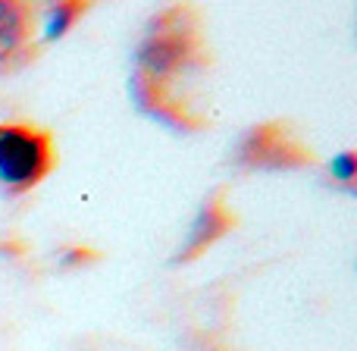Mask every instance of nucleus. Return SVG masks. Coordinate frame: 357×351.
Listing matches in <instances>:
<instances>
[{"label":"nucleus","instance_id":"6e6552de","mask_svg":"<svg viewBox=\"0 0 357 351\" xmlns=\"http://www.w3.org/2000/svg\"><path fill=\"white\" fill-rule=\"evenodd\" d=\"M329 173L339 179L342 185H351L354 182V154H351V151H342L339 157H333V163H329Z\"/></svg>","mask_w":357,"mask_h":351},{"label":"nucleus","instance_id":"0eeeda50","mask_svg":"<svg viewBox=\"0 0 357 351\" xmlns=\"http://www.w3.org/2000/svg\"><path fill=\"white\" fill-rule=\"evenodd\" d=\"M85 13V3L79 0H66V3H54L47 10V22H44V35L47 38H60L73 29V22Z\"/></svg>","mask_w":357,"mask_h":351},{"label":"nucleus","instance_id":"20e7f679","mask_svg":"<svg viewBox=\"0 0 357 351\" xmlns=\"http://www.w3.org/2000/svg\"><path fill=\"white\" fill-rule=\"evenodd\" d=\"M229 226H232V216H229L226 204L220 201V195L210 197V201L201 207V214L195 216V223H191L188 239H185V245L178 248V260H191L201 251H207L220 235H226Z\"/></svg>","mask_w":357,"mask_h":351},{"label":"nucleus","instance_id":"f257e3e1","mask_svg":"<svg viewBox=\"0 0 357 351\" xmlns=\"http://www.w3.org/2000/svg\"><path fill=\"white\" fill-rule=\"evenodd\" d=\"M204 57L201 38H197V29L191 22L188 10H167L148 25V35L138 44L135 63L138 75L151 82H167L169 75L188 69L191 63H197Z\"/></svg>","mask_w":357,"mask_h":351},{"label":"nucleus","instance_id":"423d86ee","mask_svg":"<svg viewBox=\"0 0 357 351\" xmlns=\"http://www.w3.org/2000/svg\"><path fill=\"white\" fill-rule=\"evenodd\" d=\"M132 94H135L138 107H142L144 113H151L154 119H160V123H169V126H191L195 123V119L188 117V110L169 98L167 85H160V82H151V79H144V75L135 73V79H132Z\"/></svg>","mask_w":357,"mask_h":351},{"label":"nucleus","instance_id":"7ed1b4c3","mask_svg":"<svg viewBox=\"0 0 357 351\" xmlns=\"http://www.w3.org/2000/svg\"><path fill=\"white\" fill-rule=\"evenodd\" d=\"M238 163L257 170H291L310 163V151L298 144L285 126H254L238 144Z\"/></svg>","mask_w":357,"mask_h":351},{"label":"nucleus","instance_id":"f03ea898","mask_svg":"<svg viewBox=\"0 0 357 351\" xmlns=\"http://www.w3.org/2000/svg\"><path fill=\"white\" fill-rule=\"evenodd\" d=\"M54 170L50 135L25 123L0 126V185L6 191H29Z\"/></svg>","mask_w":357,"mask_h":351},{"label":"nucleus","instance_id":"39448f33","mask_svg":"<svg viewBox=\"0 0 357 351\" xmlns=\"http://www.w3.org/2000/svg\"><path fill=\"white\" fill-rule=\"evenodd\" d=\"M35 10L19 0H0V63L13 60L29 47Z\"/></svg>","mask_w":357,"mask_h":351}]
</instances>
